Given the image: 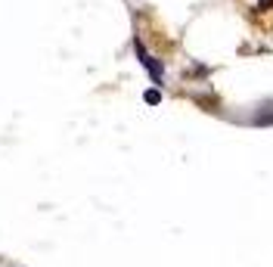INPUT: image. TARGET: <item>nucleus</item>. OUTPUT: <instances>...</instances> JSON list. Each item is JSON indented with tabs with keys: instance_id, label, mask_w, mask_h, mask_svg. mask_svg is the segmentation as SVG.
<instances>
[{
	"instance_id": "obj_1",
	"label": "nucleus",
	"mask_w": 273,
	"mask_h": 267,
	"mask_svg": "<svg viewBox=\"0 0 273 267\" xmlns=\"http://www.w3.org/2000/svg\"><path fill=\"white\" fill-rule=\"evenodd\" d=\"M134 50H137V56H140V62H143V68L152 75V81L155 84H161V78H165V68H161V62L158 59H152L149 53H146V47H143L140 41H134Z\"/></svg>"
},
{
	"instance_id": "obj_3",
	"label": "nucleus",
	"mask_w": 273,
	"mask_h": 267,
	"mask_svg": "<svg viewBox=\"0 0 273 267\" xmlns=\"http://www.w3.org/2000/svg\"><path fill=\"white\" fill-rule=\"evenodd\" d=\"M270 4H273V0H258V10H267Z\"/></svg>"
},
{
	"instance_id": "obj_2",
	"label": "nucleus",
	"mask_w": 273,
	"mask_h": 267,
	"mask_svg": "<svg viewBox=\"0 0 273 267\" xmlns=\"http://www.w3.org/2000/svg\"><path fill=\"white\" fill-rule=\"evenodd\" d=\"M143 100H146L149 106H158V103H161V91H158V87H149V91L143 94Z\"/></svg>"
}]
</instances>
